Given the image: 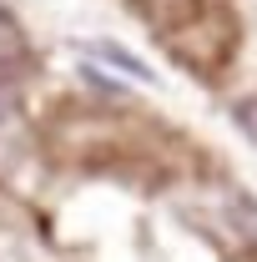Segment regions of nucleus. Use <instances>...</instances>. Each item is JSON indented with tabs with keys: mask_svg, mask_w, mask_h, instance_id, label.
I'll list each match as a JSON object with an SVG mask.
<instances>
[{
	"mask_svg": "<svg viewBox=\"0 0 257 262\" xmlns=\"http://www.w3.org/2000/svg\"><path fill=\"white\" fill-rule=\"evenodd\" d=\"M31 61V35H26V26L0 5V76L5 71H15V66Z\"/></svg>",
	"mask_w": 257,
	"mask_h": 262,
	"instance_id": "obj_1",
	"label": "nucleus"
},
{
	"mask_svg": "<svg viewBox=\"0 0 257 262\" xmlns=\"http://www.w3.org/2000/svg\"><path fill=\"white\" fill-rule=\"evenodd\" d=\"M86 51H91V56H101L106 66H116L121 76H136V81H157V76H152V66H146V61H136L126 46H116V40H91Z\"/></svg>",
	"mask_w": 257,
	"mask_h": 262,
	"instance_id": "obj_2",
	"label": "nucleus"
},
{
	"mask_svg": "<svg viewBox=\"0 0 257 262\" xmlns=\"http://www.w3.org/2000/svg\"><path fill=\"white\" fill-rule=\"evenodd\" d=\"M227 222H232V232L242 237V247L257 242V202L247 192H227Z\"/></svg>",
	"mask_w": 257,
	"mask_h": 262,
	"instance_id": "obj_3",
	"label": "nucleus"
},
{
	"mask_svg": "<svg viewBox=\"0 0 257 262\" xmlns=\"http://www.w3.org/2000/svg\"><path fill=\"white\" fill-rule=\"evenodd\" d=\"M81 81H91V91H101V96H111V101L126 96V91H121V81H111V76L96 71V66H81Z\"/></svg>",
	"mask_w": 257,
	"mask_h": 262,
	"instance_id": "obj_4",
	"label": "nucleus"
}]
</instances>
